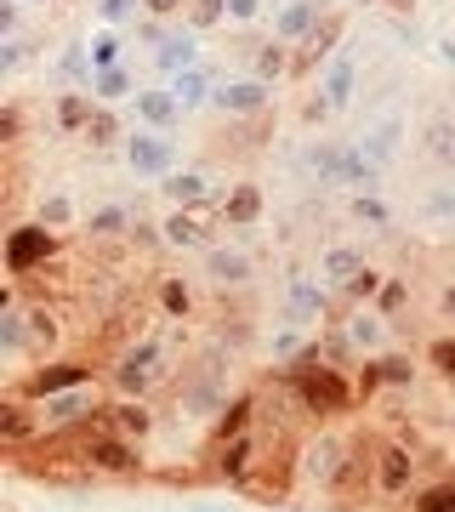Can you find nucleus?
<instances>
[{"mask_svg": "<svg viewBox=\"0 0 455 512\" xmlns=\"http://www.w3.org/2000/svg\"><path fill=\"white\" fill-rule=\"evenodd\" d=\"M74 444H80V456H86V467L97 478H114V484H137V478H148V456L143 444L126 439V433H114V427H86V433H74Z\"/></svg>", "mask_w": 455, "mask_h": 512, "instance_id": "obj_1", "label": "nucleus"}, {"mask_svg": "<svg viewBox=\"0 0 455 512\" xmlns=\"http://www.w3.org/2000/svg\"><path fill=\"white\" fill-rule=\"evenodd\" d=\"M285 382H291L296 404H302L313 421H342L347 410L359 404V382L336 365H313V370H302V376H285Z\"/></svg>", "mask_w": 455, "mask_h": 512, "instance_id": "obj_2", "label": "nucleus"}, {"mask_svg": "<svg viewBox=\"0 0 455 512\" xmlns=\"http://www.w3.org/2000/svg\"><path fill=\"white\" fill-rule=\"evenodd\" d=\"M57 245H63V234H52L46 222H12L6 228V245H0V268H6V279H35L40 268H52L57 262Z\"/></svg>", "mask_w": 455, "mask_h": 512, "instance_id": "obj_3", "label": "nucleus"}, {"mask_svg": "<svg viewBox=\"0 0 455 512\" xmlns=\"http://www.w3.org/2000/svg\"><path fill=\"white\" fill-rule=\"evenodd\" d=\"M347 450H353V433H342V427H313L308 439H302V450H296V484L330 495V484H336V473H342Z\"/></svg>", "mask_w": 455, "mask_h": 512, "instance_id": "obj_4", "label": "nucleus"}, {"mask_svg": "<svg viewBox=\"0 0 455 512\" xmlns=\"http://www.w3.org/2000/svg\"><path fill=\"white\" fill-rule=\"evenodd\" d=\"M234 399L228 393V353H211V359H200V365H188L177 376V404L188 410V416H200V421H217V410Z\"/></svg>", "mask_w": 455, "mask_h": 512, "instance_id": "obj_5", "label": "nucleus"}, {"mask_svg": "<svg viewBox=\"0 0 455 512\" xmlns=\"http://www.w3.org/2000/svg\"><path fill=\"white\" fill-rule=\"evenodd\" d=\"M376 456H382V444L376 439H364V433H353V450H347L342 461V473H336V484H330V507H364L370 495H382L376 490Z\"/></svg>", "mask_w": 455, "mask_h": 512, "instance_id": "obj_6", "label": "nucleus"}, {"mask_svg": "<svg viewBox=\"0 0 455 512\" xmlns=\"http://www.w3.org/2000/svg\"><path fill=\"white\" fill-rule=\"evenodd\" d=\"M279 319H291V325H308V330H325L342 319V302L330 291L325 279H308V274H291L285 279V308Z\"/></svg>", "mask_w": 455, "mask_h": 512, "instance_id": "obj_7", "label": "nucleus"}, {"mask_svg": "<svg viewBox=\"0 0 455 512\" xmlns=\"http://www.w3.org/2000/svg\"><path fill=\"white\" fill-rule=\"evenodd\" d=\"M103 404L97 399V387H69V393H52V399H40V433H86L103 421Z\"/></svg>", "mask_w": 455, "mask_h": 512, "instance_id": "obj_8", "label": "nucleus"}, {"mask_svg": "<svg viewBox=\"0 0 455 512\" xmlns=\"http://www.w3.org/2000/svg\"><path fill=\"white\" fill-rule=\"evenodd\" d=\"M97 382V365H86V359H52V365H29L23 376H12L6 382V393H23V399H52V393H69V387H86Z\"/></svg>", "mask_w": 455, "mask_h": 512, "instance_id": "obj_9", "label": "nucleus"}, {"mask_svg": "<svg viewBox=\"0 0 455 512\" xmlns=\"http://www.w3.org/2000/svg\"><path fill=\"white\" fill-rule=\"evenodd\" d=\"M120 160L131 165V177H143V183H165L171 171H177V143L165 137V131H126V143H120Z\"/></svg>", "mask_w": 455, "mask_h": 512, "instance_id": "obj_10", "label": "nucleus"}, {"mask_svg": "<svg viewBox=\"0 0 455 512\" xmlns=\"http://www.w3.org/2000/svg\"><path fill=\"white\" fill-rule=\"evenodd\" d=\"M342 40H347V12H336V6H330L325 18L313 23V35L302 40V46H291V80H313V74L336 57V46H342Z\"/></svg>", "mask_w": 455, "mask_h": 512, "instance_id": "obj_11", "label": "nucleus"}, {"mask_svg": "<svg viewBox=\"0 0 455 512\" xmlns=\"http://www.w3.org/2000/svg\"><path fill=\"white\" fill-rule=\"evenodd\" d=\"M268 109H273V80H256V74L222 80L217 97H211V114H222V120H256Z\"/></svg>", "mask_w": 455, "mask_h": 512, "instance_id": "obj_12", "label": "nucleus"}, {"mask_svg": "<svg viewBox=\"0 0 455 512\" xmlns=\"http://www.w3.org/2000/svg\"><path fill=\"white\" fill-rule=\"evenodd\" d=\"M205 63V35L200 29H188V23H171V35L148 52V69L160 74V80H171V74H182V69H200Z\"/></svg>", "mask_w": 455, "mask_h": 512, "instance_id": "obj_13", "label": "nucleus"}, {"mask_svg": "<svg viewBox=\"0 0 455 512\" xmlns=\"http://www.w3.org/2000/svg\"><path fill=\"white\" fill-rule=\"evenodd\" d=\"M364 262H370V256H364L353 239H330V245H319V256H313V279H325L330 291L342 296L347 285L364 274Z\"/></svg>", "mask_w": 455, "mask_h": 512, "instance_id": "obj_14", "label": "nucleus"}, {"mask_svg": "<svg viewBox=\"0 0 455 512\" xmlns=\"http://www.w3.org/2000/svg\"><path fill=\"white\" fill-rule=\"evenodd\" d=\"M359 80H364L359 52H336L325 69H319V80H313V86L330 97V109H336V114H347L353 103H359Z\"/></svg>", "mask_w": 455, "mask_h": 512, "instance_id": "obj_15", "label": "nucleus"}, {"mask_svg": "<svg viewBox=\"0 0 455 512\" xmlns=\"http://www.w3.org/2000/svg\"><path fill=\"white\" fill-rule=\"evenodd\" d=\"M325 12H330V0H279V6L268 12V35L285 40V46H302Z\"/></svg>", "mask_w": 455, "mask_h": 512, "instance_id": "obj_16", "label": "nucleus"}, {"mask_svg": "<svg viewBox=\"0 0 455 512\" xmlns=\"http://www.w3.org/2000/svg\"><path fill=\"white\" fill-rule=\"evenodd\" d=\"M131 114H137V126L177 137V126H182V114H188V109L177 103V92H171L165 80H154V86H143V92L131 97Z\"/></svg>", "mask_w": 455, "mask_h": 512, "instance_id": "obj_17", "label": "nucleus"}, {"mask_svg": "<svg viewBox=\"0 0 455 512\" xmlns=\"http://www.w3.org/2000/svg\"><path fill=\"white\" fill-rule=\"evenodd\" d=\"M342 330H347V342H353L364 359H376V353H387L393 342H399V336H393V319H387L382 308H347Z\"/></svg>", "mask_w": 455, "mask_h": 512, "instance_id": "obj_18", "label": "nucleus"}, {"mask_svg": "<svg viewBox=\"0 0 455 512\" xmlns=\"http://www.w3.org/2000/svg\"><path fill=\"white\" fill-rule=\"evenodd\" d=\"M404 137H410V120H404V114H376V120H364L359 126L353 143H359L376 165H393L404 154Z\"/></svg>", "mask_w": 455, "mask_h": 512, "instance_id": "obj_19", "label": "nucleus"}, {"mask_svg": "<svg viewBox=\"0 0 455 512\" xmlns=\"http://www.w3.org/2000/svg\"><path fill=\"white\" fill-rule=\"evenodd\" d=\"M205 279H211L217 291H245L256 279V256L239 251V245H211V251H205Z\"/></svg>", "mask_w": 455, "mask_h": 512, "instance_id": "obj_20", "label": "nucleus"}, {"mask_svg": "<svg viewBox=\"0 0 455 512\" xmlns=\"http://www.w3.org/2000/svg\"><path fill=\"white\" fill-rule=\"evenodd\" d=\"M154 188L165 194V205H188V211H194V205H222V194H228V183L217 188V177H205V171H182V165Z\"/></svg>", "mask_w": 455, "mask_h": 512, "instance_id": "obj_21", "label": "nucleus"}, {"mask_svg": "<svg viewBox=\"0 0 455 512\" xmlns=\"http://www.w3.org/2000/svg\"><path fill=\"white\" fill-rule=\"evenodd\" d=\"M57 348H63V325H57V313L46 302H29V342H23V365H52Z\"/></svg>", "mask_w": 455, "mask_h": 512, "instance_id": "obj_22", "label": "nucleus"}, {"mask_svg": "<svg viewBox=\"0 0 455 512\" xmlns=\"http://www.w3.org/2000/svg\"><path fill=\"white\" fill-rule=\"evenodd\" d=\"M410 484H416V450L404 439H387L382 456H376V490L393 501V495H404Z\"/></svg>", "mask_w": 455, "mask_h": 512, "instance_id": "obj_23", "label": "nucleus"}, {"mask_svg": "<svg viewBox=\"0 0 455 512\" xmlns=\"http://www.w3.org/2000/svg\"><path fill=\"white\" fill-rule=\"evenodd\" d=\"M52 80H57V92H91L97 63H91V46H86V40H63V46H57Z\"/></svg>", "mask_w": 455, "mask_h": 512, "instance_id": "obj_24", "label": "nucleus"}, {"mask_svg": "<svg viewBox=\"0 0 455 512\" xmlns=\"http://www.w3.org/2000/svg\"><path fill=\"white\" fill-rule=\"evenodd\" d=\"M262 217H268V194H262V183H251V177L228 183V194H222V228H256Z\"/></svg>", "mask_w": 455, "mask_h": 512, "instance_id": "obj_25", "label": "nucleus"}, {"mask_svg": "<svg viewBox=\"0 0 455 512\" xmlns=\"http://www.w3.org/2000/svg\"><path fill=\"white\" fill-rule=\"evenodd\" d=\"M256 416H262V399H256V393H234V399L217 410V421H211L205 444H228V439H245V433H256Z\"/></svg>", "mask_w": 455, "mask_h": 512, "instance_id": "obj_26", "label": "nucleus"}, {"mask_svg": "<svg viewBox=\"0 0 455 512\" xmlns=\"http://www.w3.org/2000/svg\"><path fill=\"white\" fill-rule=\"evenodd\" d=\"M35 222H46L52 234H74L80 222H86V211H80V200H74L63 183H52V188H40L35 194V211H29Z\"/></svg>", "mask_w": 455, "mask_h": 512, "instance_id": "obj_27", "label": "nucleus"}, {"mask_svg": "<svg viewBox=\"0 0 455 512\" xmlns=\"http://www.w3.org/2000/svg\"><path fill=\"white\" fill-rule=\"evenodd\" d=\"M137 217H143L137 205H126V200H103V205H91V211H86L80 234H86V239H131Z\"/></svg>", "mask_w": 455, "mask_h": 512, "instance_id": "obj_28", "label": "nucleus"}, {"mask_svg": "<svg viewBox=\"0 0 455 512\" xmlns=\"http://www.w3.org/2000/svg\"><path fill=\"white\" fill-rule=\"evenodd\" d=\"M103 427H114V433H126V439L148 444L154 439V410H148V399H109L103 404Z\"/></svg>", "mask_w": 455, "mask_h": 512, "instance_id": "obj_29", "label": "nucleus"}, {"mask_svg": "<svg viewBox=\"0 0 455 512\" xmlns=\"http://www.w3.org/2000/svg\"><path fill=\"white\" fill-rule=\"evenodd\" d=\"M165 86H171V92H177V103H182V109L194 114V109H211V97H217L222 74L211 69V63H200V69H182V74H171V80H165Z\"/></svg>", "mask_w": 455, "mask_h": 512, "instance_id": "obj_30", "label": "nucleus"}, {"mask_svg": "<svg viewBox=\"0 0 455 512\" xmlns=\"http://www.w3.org/2000/svg\"><path fill=\"white\" fill-rule=\"evenodd\" d=\"M342 148L336 137H313L308 148H302V171H308L319 188H342Z\"/></svg>", "mask_w": 455, "mask_h": 512, "instance_id": "obj_31", "label": "nucleus"}, {"mask_svg": "<svg viewBox=\"0 0 455 512\" xmlns=\"http://www.w3.org/2000/svg\"><path fill=\"white\" fill-rule=\"evenodd\" d=\"M91 114H97V97H91V92H57V97H52V126H57V137H86Z\"/></svg>", "mask_w": 455, "mask_h": 512, "instance_id": "obj_32", "label": "nucleus"}, {"mask_svg": "<svg viewBox=\"0 0 455 512\" xmlns=\"http://www.w3.org/2000/svg\"><path fill=\"white\" fill-rule=\"evenodd\" d=\"M313 336H319V330L279 319V325H273L268 336H262V359H268V365H291V359H296L302 348H313Z\"/></svg>", "mask_w": 455, "mask_h": 512, "instance_id": "obj_33", "label": "nucleus"}, {"mask_svg": "<svg viewBox=\"0 0 455 512\" xmlns=\"http://www.w3.org/2000/svg\"><path fill=\"white\" fill-rule=\"evenodd\" d=\"M421 154L438 165H455V114L450 109H433L421 120Z\"/></svg>", "mask_w": 455, "mask_h": 512, "instance_id": "obj_34", "label": "nucleus"}, {"mask_svg": "<svg viewBox=\"0 0 455 512\" xmlns=\"http://www.w3.org/2000/svg\"><path fill=\"white\" fill-rule=\"evenodd\" d=\"M245 63H251L256 80H273V86H279V80H291V46H285V40H273V35L256 40Z\"/></svg>", "mask_w": 455, "mask_h": 512, "instance_id": "obj_35", "label": "nucleus"}, {"mask_svg": "<svg viewBox=\"0 0 455 512\" xmlns=\"http://www.w3.org/2000/svg\"><path fill=\"white\" fill-rule=\"evenodd\" d=\"M40 52H46V35H40V29H23V35L0 40V74H6V86H12L23 74V63H35Z\"/></svg>", "mask_w": 455, "mask_h": 512, "instance_id": "obj_36", "label": "nucleus"}, {"mask_svg": "<svg viewBox=\"0 0 455 512\" xmlns=\"http://www.w3.org/2000/svg\"><path fill=\"white\" fill-rule=\"evenodd\" d=\"M143 86H137V69L131 63H114V69H97V80H91V97L97 103H126V97H137Z\"/></svg>", "mask_w": 455, "mask_h": 512, "instance_id": "obj_37", "label": "nucleus"}, {"mask_svg": "<svg viewBox=\"0 0 455 512\" xmlns=\"http://www.w3.org/2000/svg\"><path fill=\"white\" fill-rule=\"evenodd\" d=\"M86 46H91V63H97V69L131 63V57H126V46H131V35H126V29H109V23H97V29L86 35Z\"/></svg>", "mask_w": 455, "mask_h": 512, "instance_id": "obj_38", "label": "nucleus"}, {"mask_svg": "<svg viewBox=\"0 0 455 512\" xmlns=\"http://www.w3.org/2000/svg\"><path fill=\"white\" fill-rule=\"evenodd\" d=\"M347 217L359 222V228H370V234H387L393 228V205L382 194H347Z\"/></svg>", "mask_w": 455, "mask_h": 512, "instance_id": "obj_39", "label": "nucleus"}, {"mask_svg": "<svg viewBox=\"0 0 455 512\" xmlns=\"http://www.w3.org/2000/svg\"><path fill=\"white\" fill-rule=\"evenodd\" d=\"M319 348H325V365H336V370H353V365H364V353L347 342V330H342V319L336 325H325L319 330Z\"/></svg>", "mask_w": 455, "mask_h": 512, "instance_id": "obj_40", "label": "nucleus"}, {"mask_svg": "<svg viewBox=\"0 0 455 512\" xmlns=\"http://www.w3.org/2000/svg\"><path fill=\"white\" fill-rule=\"evenodd\" d=\"M154 296H160V313L165 319H194V291H188V279H160L154 285Z\"/></svg>", "mask_w": 455, "mask_h": 512, "instance_id": "obj_41", "label": "nucleus"}, {"mask_svg": "<svg viewBox=\"0 0 455 512\" xmlns=\"http://www.w3.org/2000/svg\"><path fill=\"white\" fill-rule=\"evenodd\" d=\"M410 512H455V473L421 484V490L410 495Z\"/></svg>", "mask_w": 455, "mask_h": 512, "instance_id": "obj_42", "label": "nucleus"}, {"mask_svg": "<svg viewBox=\"0 0 455 512\" xmlns=\"http://www.w3.org/2000/svg\"><path fill=\"white\" fill-rule=\"evenodd\" d=\"M421 222L433 228H455V183H433L427 200H421Z\"/></svg>", "mask_w": 455, "mask_h": 512, "instance_id": "obj_43", "label": "nucleus"}, {"mask_svg": "<svg viewBox=\"0 0 455 512\" xmlns=\"http://www.w3.org/2000/svg\"><path fill=\"white\" fill-rule=\"evenodd\" d=\"M114 143H126V126L114 120L109 103H97V114H91V126H86V148H114Z\"/></svg>", "mask_w": 455, "mask_h": 512, "instance_id": "obj_44", "label": "nucleus"}, {"mask_svg": "<svg viewBox=\"0 0 455 512\" xmlns=\"http://www.w3.org/2000/svg\"><path fill=\"white\" fill-rule=\"evenodd\" d=\"M382 285H387V274L376 268V262H364V274H359V279H353V285L342 291V302H347V308H370V302L382 296Z\"/></svg>", "mask_w": 455, "mask_h": 512, "instance_id": "obj_45", "label": "nucleus"}, {"mask_svg": "<svg viewBox=\"0 0 455 512\" xmlns=\"http://www.w3.org/2000/svg\"><path fill=\"white\" fill-rule=\"evenodd\" d=\"M91 12H97V23H109V29H131L148 6L143 0H91Z\"/></svg>", "mask_w": 455, "mask_h": 512, "instance_id": "obj_46", "label": "nucleus"}, {"mask_svg": "<svg viewBox=\"0 0 455 512\" xmlns=\"http://www.w3.org/2000/svg\"><path fill=\"white\" fill-rule=\"evenodd\" d=\"M182 23H188V29H200V35H211V29L228 23V0H188Z\"/></svg>", "mask_w": 455, "mask_h": 512, "instance_id": "obj_47", "label": "nucleus"}, {"mask_svg": "<svg viewBox=\"0 0 455 512\" xmlns=\"http://www.w3.org/2000/svg\"><path fill=\"white\" fill-rule=\"evenodd\" d=\"M171 23L177 18H154V12H143V18L131 23L126 35H131V46H143V52H154V46H160L165 35H171Z\"/></svg>", "mask_w": 455, "mask_h": 512, "instance_id": "obj_48", "label": "nucleus"}, {"mask_svg": "<svg viewBox=\"0 0 455 512\" xmlns=\"http://www.w3.org/2000/svg\"><path fill=\"white\" fill-rule=\"evenodd\" d=\"M427 370H433L438 382H455V330L427 342Z\"/></svg>", "mask_w": 455, "mask_h": 512, "instance_id": "obj_49", "label": "nucleus"}, {"mask_svg": "<svg viewBox=\"0 0 455 512\" xmlns=\"http://www.w3.org/2000/svg\"><path fill=\"white\" fill-rule=\"evenodd\" d=\"M0 143H6V154H18V143H23V103L18 97L0 103Z\"/></svg>", "mask_w": 455, "mask_h": 512, "instance_id": "obj_50", "label": "nucleus"}, {"mask_svg": "<svg viewBox=\"0 0 455 512\" xmlns=\"http://www.w3.org/2000/svg\"><path fill=\"white\" fill-rule=\"evenodd\" d=\"M370 308H382L387 319H399V313L410 308V285H404V274H387L382 296H376V302H370Z\"/></svg>", "mask_w": 455, "mask_h": 512, "instance_id": "obj_51", "label": "nucleus"}, {"mask_svg": "<svg viewBox=\"0 0 455 512\" xmlns=\"http://www.w3.org/2000/svg\"><path fill=\"white\" fill-rule=\"evenodd\" d=\"M268 0H228V23H239V29H256V23H268Z\"/></svg>", "mask_w": 455, "mask_h": 512, "instance_id": "obj_52", "label": "nucleus"}, {"mask_svg": "<svg viewBox=\"0 0 455 512\" xmlns=\"http://www.w3.org/2000/svg\"><path fill=\"white\" fill-rule=\"evenodd\" d=\"M23 23H29V6L23 0H0V40L23 35Z\"/></svg>", "mask_w": 455, "mask_h": 512, "instance_id": "obj_53", "label": "nucleus"}, {"mask_svg": "<svg viewBox=\"0 0 455 512\" xmlns=\"http://www.w3.org/2000/svg\"><path fill=\"white\" fill-rule=\"evenodd\" d=\"M143 6L154 18H182V12H188V0H143Z\"/></svg>", "mask_w": 455, "mask_h": 512, "instance_id": "obj_54", "label": "nucleus"}, {"mask_svg": "<svg viewBox=\"0 0 455 512\" xmlns=\"http://www.w3.org/2000/svg\"><path fill=\"white\" fill-rule=\"evenodd\" d=\"M438 313H444V319H455V285H444V291H438Z\"/></svg>", "mask_w": 455, "mask_h": 512, "instance_id": "obj_55", "label": "nucleus"}, {"mask_svg": "<svg viewBox=\"0 0 455 512\" xmlns=\"http://www.w3.org/2000/svg\"><path fill=\"white\" fill-rule=\"evenodd\" d=\"M188 512H234V507H222V501H200V507H188Z\"/></svg>", "mask_w": 455, "mask_h": 512, "instance_id": "obj_56", "label": "nucleus"}, {"mask_svg": "<svg viewBox=\"0 0 455 512\" xmlns=\"http://www.w3.org/2000/svg\"><path fill=\"white\" fill-rule=\"evenodd\" d=\"M23 6H29V12H46V6H52V0H23Z\"/></svg>", "mask_w": 455, "mask_h": 512, "instance_id": "obj_57", "label": "nucleus"}, {"mask_svg": "<svg viewBox=\"0 0 455 512\" xmlns=\"http://www.w3.org/2000/svg\"><path fill=\"white\" fill-rule=\"evenodd\" d=\"M262 512H291V507H262Z\"/></svg>", "mask_w": 455, "mask_h": 512, "instance_id": "obj_58", "label": "nucleus"}, {"mask_svg": "<svg viewBox=\"0 0 455 512\" xmlns=\"http://www.w3.org/2000/svg\"><path fill=\"white\" fill-rule=\"evenodd\" d=\"M268 6H279V0H268Z\"/></svg>", "mask_w": 455, "mask_h": 512, "instance_id": "obj_59", "label": "nucleus"}, {"mask_svg": "<svg viewBox=\"0 0 455 512\" xmlns=\"http://www.w3.org/2000/svg\"><path fill=\"white\" fill-rule=\"evenodd\" d=\"M359 6H364V0H359ZM382 6H387V0H382Z\"/></svg>", "mask_w": 455, "mask_h": 512, "instance_id": "obj_60", "label": "nucleus"}]
</instances>
